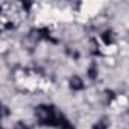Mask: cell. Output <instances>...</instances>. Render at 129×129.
I'll list each match as a JSON object with an SVG mask.
<instances>
[{
	"label": "cell",
	"instance_id": "6da1fadb",
	"mask_svg": "<svg viewBox=\"0 0 129 129\" xmlns=\"http://www.w3.org/2000/svg\"><path fill=\"white\" fill-rule=\"evenodd\" d=\"M35 115L43 126H52V127H61L64 115L56 111L52 105H40L35 108Z\"/></svg>",
	"mask_w": 129,
	"mask_h": 129
},
{
	"label": "cell",
	"instance_id": "7a4b0ae2",
	"mask_svg": "<svg viewBox=\"0 0 129 129\" xmlns=\"http://www.w3.org/2000/svg\"><path fill=\"white\" fill-rule=\"evenodd\" d=\"M82 85H84V82H82V79H81L79 76H73V78L70 79V87H72L73 90H81Z\"/></svg>",
	"mask_w": 129,
	"mask_h": 129
},
{
	"label": "cell",
	"instance_id": "3957f363",
	"mask_svg": "<svg viewBox=\"0 0 129 129\" xmlns=\"http://www.w3.org/2000/svg\"><path fill=\"white\" fill-rule=\"evenodd\" d=\"M102 40H103L105 44H112V41H114V38H112V32H111V30L103 32V34H102Z\"/></svg>",
	"mask_w": 129,
	"mask_h": 129
},
{
	"label": "cell",
	"instance_id": "277c9868",
	"mask_svg": "<svg viewBox=\"0 0 129 129\" xmlns=\"http://www.w3.org/2000/svg\"><path fill=\"white\" fill-rule=\"evenodd\" d=\"M61 129H75V126L66 118V117H64V120H62V124H61Z\"/></svg>",
	"mask_w": 129,
	"mask_h": 129
},
{
	"label": "cell",
	"instance_id": "5b68a950",
	"mask_svg": "<svg viewBox=\"0 0 129 129\" xmlns=\"http://www.w3.org/2000/svg\"><path fill=\"white\" fill-rule=\"evenodd\" d=\"M96 69H97V67H96V64H91V67H90V70H88V73H90V78H91V79H94V78H96V73H97V72H96Z\"/></svg>",
	"mask_w": 129,
	"mask_h": 129
},
{
	"label": "cell",
	"instance_id": "8992f818",
	"mask_svg": "<svg viewBox=\"0 0 129 129\" xmlns=\"http://www.w3.org/2000/svg\"><path fill=\"white\" fill-rule=\"evenodd\" d=\"M93 129H106V123L102 120V121H99L97 124H94V127Z\"/></svg>",
	"mask_w": 129,
	"mask_h": 129
},
{
	"label": "cell",
	"instance_id": "52a82bcc",
	"mask_svg": "<svg viewBox=\"0 0 129 129\" xmlns=\"http://www.w3.org/2000/svg\"><path fill=\"white\" fill-rule=\"evenodd\" d=\"M15 129H29V127H27L23 121H18V123H17V126H15Z\"/></svg>",
	"mask_w": 129,
	"mask_h": 129
}]
</instances>
